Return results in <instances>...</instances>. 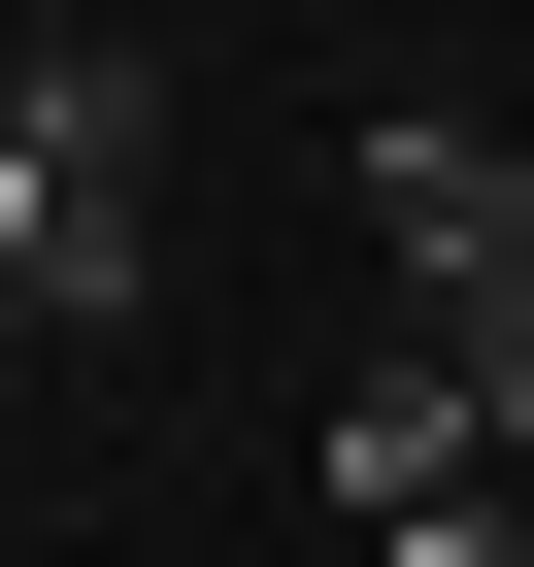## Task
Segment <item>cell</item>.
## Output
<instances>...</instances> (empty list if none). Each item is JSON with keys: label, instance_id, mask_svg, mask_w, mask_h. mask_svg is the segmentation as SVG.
Wrapping results in <instances>:
<instances>
[{"label": "cell", "instance_id": "1", "mask_svg": "<svg viewBox=\"0 0 534 567\" xmlns=\"http://www.w3.org/2000/svg\"><path fill=\"white\" fill-rule=\"evenodd\" d=\"M0 301L34 334H134L167 301V68H34L0 101Z\"/></svg>", "mask_w": 534, "mask_h": 567}, {"label": "cell", "instance_id": "2", "mask_svg": "<svg viewBox=\"0 0 534 567\" xmlns=\"http://www.w3.org/2000/svg\"><path fill=\"white\" fill-rule=\"evenodd\" d=\"M368 234H401V334L534 434V134H468V101H401L368 134Z\"/></svg>", "mask_w": 534, "mask_h": 567}, {"label": "cell", "instance_id": "3", "mask_svg": "<svg viewBox=\"0 0 534 567\" xmlns=\"http://www.w3.org/2000/svg\"><path fill=\"white\" fill-rule=\"evenodd\" d=\"M434 501H501V401L401 334V368H335V534H434Z\"/></svg>", "mask_w": 534, "mask_h": 567}, {"label": "cell", "instance_id": "4", "mask_svg": "<svg viewBox=\"0 0 534 567\" xmlns=\"http://www.w3.org/2000/svg\"><path fill=\"white\" fill-rule=\"evenodd\" d=\"M368 567H534V534H501V501H434V534H368Z\"/></svg>", "mask_w": 534, "mask_h": 567}]
</instances>
